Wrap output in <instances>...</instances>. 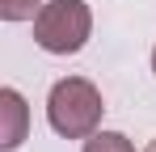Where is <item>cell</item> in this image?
<instances>
[{"mask_svg":"<svg viewBox=\"0 0 156 152\" xmlns=\"http://www.w3.org/2000/svg\"><path fill=\"white\" fill-rule=\"evenodd\" d=\"M101 114H105L101 89L84 76H63L47 93V123L63 139H89L101 127Z\"/></svg>","mask_w":156,"mask_h":152,"instance_id":"6da1fadb","label":"cell"},{"mask_svg":"<svg viewBox=\"0 0 156 152\" xmlns=\"http://www.w3.org/2000/svg\"><path fill=\"white\" fill-rule=\"evenodd\" d=\"M80 152H135V144H131L122 131H101V127H97V131L84 139Z\"/></svg>","mask_w":156,"mask_h":152,"instance_id":"277c9868","label":"cell"},{"mask_svg":"<svg viewBox=\"0 0 156 152\" xmlns=\"http://www.w3.org/2000/svg\"><path fill=\"white\" fill-rule=\"evenodd\" d=\"M30 135V106L17 89H0V152H17Z\"/></svg>","mask_w":156,"mask_h":152,"instance_id":"3957f363","label":"cell"},{"mask_svg":"<svg viewBox=\"0 0 156 152\" xmlns=\"http://www.w3.org/2000/svg\"><path fill=\"white\" fill-rule=\"evenodd\" d=\"M144 152H156V139H152V144H148V148H144Z\"/></svg>","mask_w":156,"mask_h":152,"instance_id":"8992f818","label":"cell"},{"mask_svg":"<svg viewBox=\"0 0 156 152\" xmlns=\"http://www.w3.org/2000/svg\"><path fill=\"white\" fill-rule=\"evenodd\" d=\"M42 4L47 0H0V17L4 21H34Z\"/></svg>","mask_w":156,"mask_h":152,"instance_id":"5b68a950","label":"cell"},{"mask_svg":"<svg viewBox=\"0 0 156 152\" xmlns=\"http://www.w3.org/2000/svg\"><path fill=\"white\" fill-rule=\"evenodd\" d=\"M152 72H156V47H152Z\"/></svg>","mask_w":156,"mask_h":152,"instance_id":"52a82bcc","label":"cell"},{"mask_svg":"<svg viewBox=\"0 0 156 152\" xmlns=\"http://www.w3.org/2000/svg\"><path fill=\"white\" fill-rule=\"evenodd\" d=\"M93 34V13L84 0H47L34 17V42L47 55H76Z\"/></svg>","mask_w":156,"mask_h":152,"instance_id":"7a4b0ae2","label":"cell"}]
</instances>
